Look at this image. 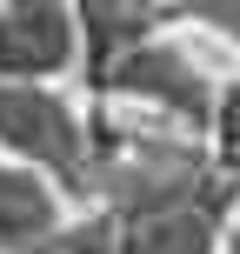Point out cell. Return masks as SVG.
<instances>
[{"instance_id":"cell-9","label":"cell","mask_w":240,"mask_h":254,"mask_svg":"<svg viewBox=\"0 0 240 254\" xmlns=\"http://www.w3.org/2000/svg\"><path fill=\"white\" fill-rule=\"evenodd\" d=\"M174 13H187V20H207L220 27L227 40H240V0H167Z\"/></svg>"},{"instance_id":"cell-3","label":"cell","mask_w":240,"mask_h":254,"mask_svg":"<svg viewBox=\"0 0 240 254\" xmlns=\"http://www.w3.org/2000/svg\"><path fill=\"white\" fill-rule=\"evenodd\" d=\"M87 54L74 0H0V80H53Z\"/></svg>"},{"instance_id":"cell-1","label":"cell","mask_w":240,"mask_h":254,"mask_svg":"<svg viewBox=\"0 0 240 254\" xmlns=\"http://www.w3.org/2000/svg\"><path fill=\"white\" fill-rule=\"evenodd\" d=\"M0 154L40 167L67 201H94V127L47 80H0Z\"/></svg>"},{"instance_id":"cell-2","label":"cell","mask_w":240,"mask_h":254,"mask_svg":"<svg viewBox=\"0 0 240 254\" xmlns=\"http://www.w3.org/2000/svg\"><path fill=\"white\" fill-rule=\"evenodd\" d=\"M87 80H94L100 101H114V94L120 101H147V107H160V114L180 121V127H207L214 121V80L180 47H167V40H134V47H120L107 67H94Z\"/></svg>"},{"instance_id":"cell-6","label":"cell","mask_w":240,"mask_h":254,"mask_svg":"<svg viewBox=\"0 0 240 254\" xmlns=\"http://www.w3.org/2000/svg\"><path fill=\"white\" fill-rule=\"evenodd\" d=\"M74 13H80V34H87V74L107 67L120 47L147 40L153 20H174L167 0H74Z\"/></svg>"},{"instance_id":"cell-4","label":"cell","mask_w":240,"mask_h":254,"mask_svg":"<svg viewBox=\"0 0 240 254\" xmlns=\"http://www.w3.org/2000/svg\"><path fill=\"white\" fill-rule=\"evenodd\" d=\"M240 201V174L227 167L220 181L160 201L147 214L120 221V254H220V228H227V207Z\"/></svg>"},{"instance_id":"cell-7","label":"cell","mask_w":240,"mask_h":254,"mask_svg":"<svg viewBox=\"0 0 240 254\" xmlns=\"http://www.w3.org/2000/svg\"><path fill=\"white\" fill-rule=\"evenodd\" d=\"M13 254H120V221L107 214V207H94V214L60 221V228H47L40 241H27Z\"/></svg>"},{"instance_id":"cell-10","label":"cell","mask_w":240,"mask_h":254,"mask_svg":"<svg viewBox=\"0 0 240 254\" xmlns=\"http://www.w3.org/2000/svg\"><path fill=\"white\" fill-rule=\"evenodd\" d=\"M220 254H240V228H234V234H227V241H220Z\"/></svg>"},{"instance_id":"cell-5","label":"cell","mask_w":240,"mask_h":254,"mask_svg":"<svg viewBox=\"0 0 240 254\" xmlns=\"http://www.w3.org/2000/svg\"><path fill=\"white\" fill-rule=\"evenodd\" d=\"M47 228H60V188L27 161H0V254L40 241Z\"/></svg>"},{"instance_id":"cell-8","label":"cell","mask_w":240,"mask_h":254,"mask_svg":"<svg viewBox=\"0 0 240 254\" xmlns=\"http://www.w3.org/2000/svg\"><path fill=\"white\" fill-rule=\"evenodd\" d=\"M207 134H214V161L240 174V80H227V87L214 94V121H207Z\"/></svg>"}]
</instances>
